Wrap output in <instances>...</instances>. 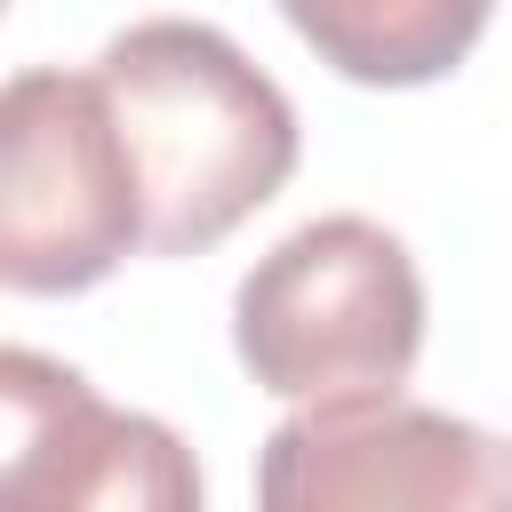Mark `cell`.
Listing matches in <instances>:
<instances>
[{"label":"cell","mask_w":512,"mask_h":512,"mask_svg":"<svg viewBox=\"0 0 512 512\" xmlns=\"http://www.w3.org/2000/svg\"><path fill=\"white\" fill-rule=\"evenodd\" d=\"M136 184H144V248L200 256L240 232L296 176V104L264 64L240 56L200 16H144L96 56Z\"/></svg>","instance_id":"obj_1"},{"label":"cell","mask_w":512,"mask_h":512,"mask_svg":"<svg viewBox=\"0 0 512 512\" xmlns=\"http://www.w3.org/2000/svg\"><path fill=\"white\" fill-rule=\"evenodd\" d=\"M232 352L256 392L328 408L384 400L424 352V272L376 216H312L272 240L232 296Z\"/></svg>","instance_id":"obj_2"},{"label":"cell","mask_w":512,"mask_h":512,"mask_svg":"<svg viewBox=\"0 0 512 512\" xmlns=\"http://www.w3.org/2000/svg\"><path fill=\"white\" fill-rule=\"evenodd\" d=\"M144 248V184L104 72L32 64L0 88V280L80 296Z\"/></svg>","instance_id":"obj_3"},{"label":"cell","mask_w":512,"mask_h":512,"mask_svg":"<svg viewBox=\"0 0 512 512\" xmlns=\"http://www.w3.org/2000/svg\"><path fill=\"white\" fill-rule=\"evenodd\" d=\"M256 512H512V448L408 392L328 400L264 432Z\"/></svg>","instance_id":"obj_4"},{"label":"cell","mask_w":512,"mask_h":512,"mask_svg":"<svg viewBox=\"0 0 512 512\" xmlns=\"http://www.w3.org/2000/svg\"><path fill=\"white\" fill-rule=\"evenodd\" d=\"M0 512H208L200 456L176 424L112 408L80 368L8 344L0 352Z\"/></svg>","instance_id":"obj_5"},{"label":"cell","mask_w":512,"mask_h":512,"mask_svg":"<svg viewBox=\"0 0 512 512\" xmlns=\"http://www.w3.org/2000/svg\"><path fill=\"white\" fill-rule=\"evenodd\" d=\"M280 16L352 88H432L480 48L496 0H280Z\"/></svg>","instance_id":"obj_6"}]
</instances>
